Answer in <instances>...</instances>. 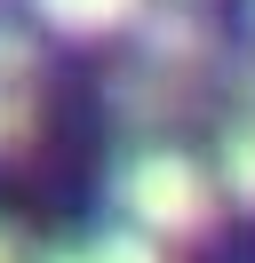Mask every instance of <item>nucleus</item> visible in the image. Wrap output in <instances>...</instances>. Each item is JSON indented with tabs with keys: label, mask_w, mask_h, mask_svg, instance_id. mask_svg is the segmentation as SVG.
Here are the masks:
<instances>
[{
	"label": "nucleus",
	"mask_w": 255,
	"mask_h": 263,
	"mask_svg": "<svg viewBox=\"0 0 255 263\" xmlns=\"http://www.w3.org/2000/svg\"><path fill=\"white\" fill-rule=\"evenodd\" d=\"M112 192H120L128 223L152 231V239H199V231L215 223V199H223L215 192V167H199L191 152H168V144L136 152Z\"/></svg>",
	"instance_id": "nucleus-1"
},
{
	"label": "nucleus",
	"mask_w": 255,
	"mask_h": 263,
	"mask_svg": "<svg viewBox=\"0 0 255 263\" xmlns=\"http://www.w3.org/2000/svg\"><path fill=\"white\" fill-rule=\"evenodd\" d=\"M136 24H143V64L152 72H199L215 56V40H207V24L191 8H143Z\"/></svg>",
	"instance_id": "nucleus-2"
},
{
	"label": "nucleus",
	"mask_w": 255,
	"mask_h": 263,
	"mask_svg": "<svg viewBox=\"0 0 255 263\" xmlns=\"http://www.w3.org/2000/svg\"><path fill=\"white\" fill-rule=\"evenodd\" d=\"M32 16L48 32H64V40H104V32L143 16V0H32Z\"/></svg>",
	"instance_id": "nucleus-3"
},
{
	"label": "nucleus",
	"mask_w": 255,
	"mask_h": 263,
	"mask_svg": "<svg viewBox=\"0 0 255 263\" xmlns=\"http://www.w3.org/2000/svg\"><path fill=\"white\" fill-rule=\"evenodd\" d=\"M215 192H231L239 208H255V112L223 128V152H215Z\"/></svg>",
	"instance_id": "nucleus-4"
},
{
	"label": "nucleus",
	"mask_w": 255,
	"mask_h": 263,
	"mask_svg": "<svg viewBox=\"0 0 255 263\" xmlns=\"http://www.w3.org/2000/svg\"><path fill=\"white\" fill-rule=\"evenodd\" d=\"M40 128V80H0V152H24Z\"/></svg>",
	"instance_id": "nucleus-5"
},
{
	"label": "nucleus",
	"mask_w": 255,
	"mask_h": 263,
	"mask_svg": "<svg viewBox=\"0 0 255 263\" xmlns=\"http://www.w3.org/2000/svg\"><path fill=\"white\" fill-rule=\"evenodd\" d=\"M88 255H96V263H168V239H152V231L128 223V231H104Z\"/></svg>",
	"instance_id": "nucleus-6"
},
{
	"label": "nucleus",
	"mask_w": 255,
	"mask_h": 263,
	"mask_svg": "<svg viewBox=\"0 0 255 263\" xmlns=\"http://www.w3.org/2000/svg\"><path fill=\"white\" fill-rule=\"evenodd\" d=\"M0 263H16V231L8 223H0Z\"/></svg>",
	"instance_id": "nucleus-7"
},
{
	"label": "nucleus",
	"mask_w": 255,
	"mask_h": 263,
	"mask_svg": "<svg viewBox=\"0 0 255 263\" xmlns=\"http://www.w3.org/2000/svg\"><path fill=\"white\" fill-rule=\"evenodd\" d=\"M48 263H96V255H88V247H80V255H48Z\"/></svg>",
	"instance_id": "nucleus-8"
}]
</instances>
